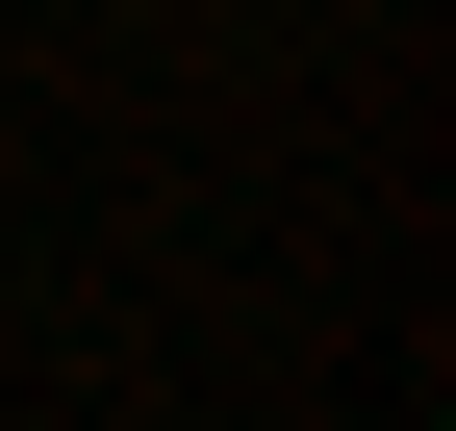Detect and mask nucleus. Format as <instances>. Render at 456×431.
Masks as SVG:
<instances>
[]
</instances>
